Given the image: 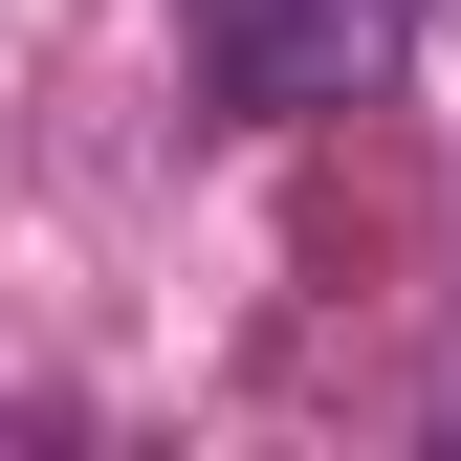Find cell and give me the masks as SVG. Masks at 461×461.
<instances>
[{"instance_id": "6da1fadb", "label": "cell", "mask_w": 461, "mask_h": 461, "mask_svg": "<svg viewBox=\"0 0 461 461\" xmlns=\"http://www.w3.org/2000/svg\"><path fill=\"white\" fill-rule=\"evenodd\" d=\"M198 23V88L220 110H352V88H395V44H418V0H176Z\"/></svg>"}]
</instances>
